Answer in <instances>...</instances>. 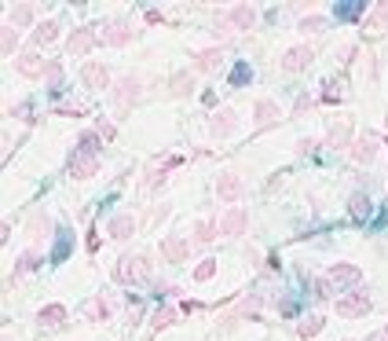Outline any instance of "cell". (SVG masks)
I'll return each instance as SVG.
<instances>
[{
  "label": "cell",
  "instance_id": "1",
  "mask_svg": "<svg viewBox=\"0 0 388 341\" xmlns=\"http://www.w3.org/2000/svg\"><path fill=\"white\" fill-rule=\"evenodd\" d=\"M114 279L125 283V286L147 283L150 279V257H143V253H136V257H121L118 268H114Z\"/></svg>",
  "mask_w": 388,
  "mask_h": 341
},
{
  "label": "cell",
  "instance_id": "2",
  "mask_svg": "<svg viewBox=\"0 0 388 341\" xmlns=\"http://www.w3.org/2000/svg\"><path fill=\"white\" fill-rule=\"evenodd\" d=\"M370 290H352L348 297H341V301H337V315H344V319H359V315H366V312H370Z\"/></svg>",
  "mask_w": 388,
  "mask_h": 341
},
{
  "label": "cell",
  "instance_id": "3",
  "mask_svg": "<svg viewBox=\"0 0 388 341\" xmlns=\"http://www.w3.org/2000/svg\"><path fill=\"white\" fill-rule=\"evenodd\" d=\"M139 96H143V81L136 74H128V77L118 81V89H114V103L118 106H132V103H139Z\"/></svg>",
  "mask_w": 388,
  "mask_h": 341
},
{
  "label": "cell",
  "instance_id": "4",
  "mask_svg": "<svg viewBox=\"0 0 388 341\" xmlns=\"http://www.w3.org/2000/svg\"><path fill=\"white\" fill-rule=\"evenodd\" d=\"M67 165H70V177H77V180H89V177H96V173H99V155L74 151V155L67 158Z\"/></svg>",
  "mask_w": 388,
  "mask_h": 341
},
{
  "label": "cell",
  "instance_id": "5",
  "mask_svg": "<svg viewBox=\"0 0 388 341\" xmlns=\"http://www.w3.org/2000/svg\"><path fill=\"white\" fill-rule=\"evenodd\" d=\"M246 224H249V213H246L242 206H231V209L224 213V220H220V235L239 239L242 231H246Z\"/></svg>",
  "mask_w": 388,
  "mask_h": 341
},
{
  "label": "cell",
  "instance_id": "6",
  "mask_svg": "<svg viewBox=\"0 0 388 341\" xmlns=\"http://www.w3.org/2000/svg\"><path fill=\"white\" fill-rule=\"evenodd\" d=\"M326 279H330L333 286H355V290H359L363 272H359V264H330Z\"/></svg>",
  "mask_w": 388,
  "mask_h": 341
},
{
  "label": "cell",
  "instance_id": "7",
  "mask_svg": "<svg viewBox=\"0 0 388 341\" xmlns=\"http://www.w3.org/2000/svg\"><path fill=\"white\" fill-rule=\"evenodd\" d=\"M312 59H315V52H312L308 45H297V48H290V52L283 55V70H286V74L308 70V67H312Z\"/></svg>",
  "mask_w": 388,
  "mask_h": 341
},
{
  "label": "cell",
  "instance_id": "8",
  "mask_svg": "<svg viewBox=\"0 0 388 341\" xmlns=\"http://www.w3.org/2000/svg\"><path fill=\"white\" fill-rule=\"evenodd\" d=\"M15 70L23 74V77H45L48 74V59H40L37 52H23L15 59Z\"/></svg>",
  "mask_w": 388,
  "mask_h": 341
},
{
  "label": "cell",
  "instance_id": "9",
  "mask_svg": "<svg viewBox=\"0 0 388 341\" xmlns=\"http://www.w3.org/2000/svg\"><path fill=\"white\" fill-rule=\"evenodd\" d=\"M234 129H239V114H234V111H217V114L209 118L212 140H224V136H231Z\"/></svg>",
  "mask_w": 388,
  "mask_h": 341
},
{
  "label": "cell",
  "instance_id": "10",
  "mask_svg": "<svg viewBox=\"0 0 388 341\" xmlns=\"http://www.w3.org/2000/svg\"><path fill=\"white\" fill-rule=\"evenodd\" d=\"M161 253H165V261H169V264H187V257H190V242H187V239H176V235H169V239L161 242Z\"/></svg>",
  "mask_w": 388,
  "mask_h": 341
},
{
  "label": "cell",
  "instance_id": "11",
  "mask_svg": "<svg viewBox=\"0 0 388 341\" xmlns=\"http://www.w3.org/2000/svg\"><path fill=\"white\" fill-rule=\"evenodd\" d=\"M253 118H256V129H268V125H278V121H283V111H278V103L261 99V103L253 106Z\"/></svg>",
  "mask_w": 388,
  "mask_h": 341
},
{
  "label": "cell",
  "instance_id": "12",
  "mask_svg": "<svg viewBox=\"0 0 388 341\" xmlns=\"http://www.w3.org/2000/svg\"><path fill=\"white\" fill-rule=\"evenodd\" d=\"M106 235L125 242V239H132L136 235V220L128 217V213H118V217H110V224H106Z\"/></svg>",
  "mask_w": 388,
  "mask_h": 341
},
{
  "label": "cell",
  "instance_id": "13",
  "mask_svg": "<svg viewBox=\"0 0 388 341\" xmlns=\"http://www.w3.org/2000/svg\"><path fill=\"white\" fill-rule=\"evenodd\" d=\"M81 81L89 84V89H106V84H110V70H106L103 62H84V67H81Z\"/></svg>",
  "mask_w": 388,
  "mask_h": 341
},
{
  "label": "cell",
  "instance_id": "14",
  "mask_svg": "<svg viewBox=\"0 0 388 341\" xmlns=\"http://www.w3.org/2000/svg\"><path fill=\"white\" fill-rule=\"evenodd\" d=\"M217 195H220V202H239V199H242V177L220 173V180H217Z\"/></svg>",
  "mask_w": 388,
  "mask_h": 341
},
{
  "label": "cell",
  "instance_id": "15",
  "mask_svg": "<svg viewBox=\"0 0 388 341\" xmlns=\"http://www.w3.org/2000/svg\"><path fill=\"white\" fill-rule=\"evenodd\" d=\"M227 23H231V30H253L256 8H253V4H234V8L227 11Z\"/></svg>",
  "mask_w": 388,
  "mask_h": 341
},
{
  "label": "cell",
  "instance_id": "16",
  "mask_svg": "<svg viewBox=\"0 0 388 341\" xmlns=\"http://www.w3.org/2000/svg\"><path fill=\"white\" fill-rule=\"evenodd\" d=\"M374 158H377V140H374V136H363V140H355V143H352V162L370 165Z\"/></svg>",
  "mask_w": 388,
  "mask_h": 341
},
{
  "label": "cell",
  "instance_id": "17",
  "mask_svg": "<svg viewBox=\"0 0 388 341\" xmlns=\"http://www.w3.org/2000/svg\"><path fill=\"white\" fill-rule=\"evenodd\" d=\"M136 33L132 30H128V23H110V26H106V33H103V40H106V45H110V48H121V45H128V40H132Z\"/></svg>",
  "mask_w": 388,
  "mask_h": 341
},
{
  "label": "cell",
  "instance_id": "18",
  "mask_svg": "<svg viewBox=\"0 0 388 341\" xmlns=\"http://www.w3.org/2000/svg\"><path fill=\"white\" fill-rule=\"evenodd\" d=\"M220 59H224V52L220 48H198L194 52V70H217L220 67Z\"/></svg>",
  "mask_w": 388,
  "mask_h": 341
},
{
  "label": "cell",
  "instance_id": "19",
  "mask_svg": "<svg viewBox=\"0 0 388 341\" xmlns=\"http://www.w3.org/2000/svg\"><path fill=\"white\" fill-rule=\"evenodd\" d=\"M92 45H96V30H92V26H84V30H77V33L70 37V45H67V48H70L74 55H84V52H92Z\"/></svg>",
  "mask_w": 388,
  "mask_h": 341
},
{
  "label": "cell",
  "instance_id": "20",
  "mask_svg": "<svg viewBox=\"0 0 388 341\" xmlns=\"http://www.w3.org/2000/svg\"><path fill=\"white\" fill-rule=\"evenodd\" d=\"M37 323L40 327H59V323H67V305H45L37 312Z\"/></svg>",
  "mask_w": 388,
  "mask_h": 341
},
{
  "label": "cell",
  "instance_id": "21",
  "mask_svg": "<svg viewBox=\"0 0 388 341\" xmlns=\"http://www.w3.org/2000/svg\"><path fill=\"white\" fill-rule=\"evenodd\" d=\"M55 40H59V23L45 18V23L33 26V45H55Z\"/></svg>",
  "mask_w": 388,
  "mask_h": 341
},
{
  "label": "cell",
  "instance_id": "22",
  "mask_svg": "<svg viewBox=\"0 0 388 341\" xmlns=\"http://www.w3.org/2000/svg\"><path fill=\"white\" fill-rule=\"evenodd\" d=\"M384 26H388V0H381L377 11H374L370 18H366V26H363V30H366V33H381Z\"/></svg>",
  "mask_w": 388,
  "mask_h": 341
},
{
  "label": "cell",
  "instance_id": "23",
  "mask_svg": "<svg viewBox=\"0 0 388 341\" xmlns=\"http://www.w3.org/2000/svg\"><path fill=\"white\" fill-rule=\"evenodd\" d=\"M70 250H74V239H70V228H67V231H59V235H55L52 261H55V264H59V261H67V257H70Z\"/></svg>",
  "mask_w": 388,
  "mask_h": 341
},
{
  "label": "cell",
  "instance_id": "24",
  "mask_svg": "<svg viewBox=\"0 0 388 341\" xmlns=\"http://www.w3.org/2000/svg\"><path fill=\"white\" fill-rule=\"evenodd\" d=\"M348 136H352V125L348 121H337L333 129H326V143L330 147H344V143H348Z\"/></svg>",
  "mask_w": 388,
  "mask_h": 341
},
{
  "label": "cell",
  "instance_id": "25",
  "mask_svg": "<svg viewBox=\"0 0 388 341\" xmlns=\"http://www.w3.org/2000/svg\"><path fill=\"white\" fill-rule=\"evenodd\" d=\"M348 217L352 220H366V217H370V199H366V195H352L348 199Z\"/></svg>",
  "mask_w": 388,
  "mask_h": 341
},
{
  "label": "cell",
  "instance_id": "26",
  "mask_svg": "<svg viewBox=\"0 0 388 341\" xmlns=\"http://www.w3.org/2000/svg\"><path fill=\"white\" fill-rule=\"evenodd\" d=\"M176 165H183V155H169V158H165V165H161V169H154V173L147 177V184H154V187H158V184H165L169 169H176Z\"/></svg>",
  "mask_w": 388,
  "mask_h": 341
},
{
  "label": "cell",
  "instance_id": "27",
  "mask_svg": "<svg viewBox=\"0 0 388 341\" xmlns=\"http://www.w3.org/2000/svg\"><path fill=\"white\" fill-rule=\"evenodd\" d=\"M99 143H103V136L89 129V133H81V136H77V151H84V155H99Z\"/></svg>",
  "mask_w": 388,
  "mask_h": 341
},
{
  "label": "cell",
  "instance_id": "28",
  "mask_svg": "<svg viewBox=\"0 0 388 341\" xmlns=\"http://www.w3.org/2000/svg\"><path fill=\"white\" fill-rule=\"evenodd\" d=\"M33 268H40V253H37V250H26L23 257H18V264H15V275H26V272H33Z\"/></svg>",
  "mask_w": 388,
  "mask_h": 341
},
{
  "label": "cell",
  "instance_id": "29",
  "mask_svg": "<svg viewBox=\"0 0 388 341\" xmlns=\"http://www.w3.org/2000/svg\"><path fill=\"white\" fill-rule=\"evenodd\" d=\"M212 235H217V224H209V220H198V224H194V242L209 246V242H212Z\"/></svg>",
  "mask_w": 388,
  "mask_h": 341
},
{
  "label": "cell",
  "instance_id": "30",
  "mask_svg": "<svg viewBox=\"0 0 388 341\" xmlns=\"http://www.w3.org/2000/svg\"><path fill=\"white\" fill-rule=\"evenodd\" d=\"M322 327H326V319H322V315H308L304 323H300V330H297V334H300V337H315Z\"/></svg>",
  "mask_w": 388,
  "mask_h": 341
},
{
  "label": "cell",
  "instance_id": "31",
  "mask_svg": "<svg viewBox=\"0 0 388 341\" xmlns=\"http://www.w3.org/2000/svg\"><path fill=\"white\" fill-rule=\"evenodd\" d=\"M172 319H176V308H158L154 319H150V327H154V334H158V330L172 327Z\"/></svg>",
  "mask_w": 388,
  "mask_h": 341
},
{
  "label": "cell",
  "instance_id": "32",
  "mask_svg": "<svg viewBox=\"0 0 388 341\" xmlns=\"http://www.w3.org/2000/svg\"><path fill=\"white\" fill-rule=\"evenodd\" d=\"M0 52H4V55H15V52H18V33H15V26H4V37H0Z\"/></svg>",
  "mask_w": 388,
  "mask_h": 341
},
{
  "label": "cell",
  "instance_id": "33",
  "mask_svg": "<svg viewBox=\"0 0 388 341\" xmlns=\"http://www.w3.org/2000/svg\"><path fill=\"white\" fill-rule=\"evenodd\" d=\"M212 275H217V261L209 257V261H202L198 268H194V283H209Z\"/></svg>",
  "mask_w": 388,
  "mask_h": 341
},
{
  "label": "cell",
  "instance_id": "34",
  "mask_svg": "<svg viewBox=\"0 0 388 341\" xmlns=\"http://www.w3.org/2000/svg\"><path fill=\"white\" fill-rule=\"evenodd\" d=\"M30 23H33V8L30 4H18L11 11V26H30Z\"/></svg>",
  "mask_w": 388,
  "mask_h": 341
},
{
  "label": "cell",
  "instance_id": "35",
  "mask_svg": "<svg viewBox=\"0 0 388 341\" xmlns=\"http://www.w3.org/2000/svg\"><path fill=\"white\" fill-rule=\"evenodd\" d=\"M333 15H337V18H359V15H363V0H352V4H337Z\"/></svg>",
  "mask_w": 388,
  "mask_h": 341
},
{
  "label": "cell",
  "instance_id": "36",
  "mask_svg": "<svg viewBox=\"0 0 388 341\" xmlns=\"http://www.w3.org/2000/svg\"><path fill=\"white\" fill-rule=\"evenodd\" d=\"M249 81H253V70L246 67V62H239V67L231 70V84H234V89H242V84H249Z\"/></svg>",
  "mask_w": 388,
  "mask_h": 341
},
{
  "label": "cell",
  "instance_id": "37",
  "mask_svg": "<svg viewBox=\"0 0 388 341\" xmlns=\"http://www.w3.org/2000/svg\"><path fill=\"white\" fill-rule=\"evenodd\" d=\"M300 30H304V33H322V30H326V18H322V15H308V18H300Z\"/></svg>",
  "mask_w": 388,
  "mask_h": 341
},
{
  "label": "cell",
  "instance_id": "38",
  "mask_svg": "<svg viewBox=\"0 0 388 341\" xmlns=\"http://www.w3.org/2000/svg\"><path fill=\"white\" fill-rule=\"evenodd\" d=\"M190 84H194L190 74H176V77H172V96H187V92H190Z\"/></svg>",
  "mask_w": 388,
  "mask_h": 341
},
{
  "label": "cell",
  "instance_id": "39",
  "mask_svg": "<svg viewBox=\"0 0 388 341\" xmlns=\"http://www.w3.org/2000/svg\"><path fill=\"white\" fill-rule=\"evenodd\" d=\"M322 89H326V92H322V103H341L344 99V92H341V81H326V84H322Z\"/></svg>",
  "mask_w": 388,
  "mask_h": 341
},
{
  "label": "cell",
  "instance_id": "40",
  "mask_svg": "<svg viewBox=\"0 0 388 341\" xmlns=\"http://www.w3.org/2000/svg\"><path fill=\"white\" fill-rule=\"evenodd\" d=\"M333 294H337V286H333L330 279H319V283H315V297H322V301H330Z\"/></svg>",
  "mask_w": 388,
  "mask_h": 341
},
{
  "label": "cell",
  "instance_id": "41",
  "mask_svg": "<svg viewBox=\"0 0 388 341\" xmlns=\"http://www.w3.org/2000/svg\"><path fill=\"white\" fill-rule=\"evenodd\" d=\"M84 312H89V319H106V315H110L106 301H89V308H84Z\"/></svg>",
  "mask_w": 388,
  "mask_h": 341
},
{
  "label": "cell",
  "instance_id": "42",
  "mask_svg": "<svg viewBox=\"0 0 388 341\" xmlns=\"http://www.w3.org/2000/svg\"><path fill=\"white\" fill-rule=\"evenodd\" d=\"M48 84H52V89H59V81H62V62H48Z\"/></svg>",
  "mask_w": 388,
  "mask_h": 341
},
{
  "label": "cell",
  "instance_id": "43",
  "mask_svg": "<svg viewBox=\"0 0 388 341\" xmlns=\"http://www.w3.org/2000/svg\"><path fill=\"white\" fill-rule=\"evenodd\" d=\"M84 246H89V253H99L103 239H99V231H96V224H92V231H89V239H84Z\"/></svg>",
  "mask_w": 388,
  "mask_h": 341
},
{
  "label": "cell",
  "instance_id": "44",
  "mask_svg": "<svg viewBox=\"0 0 388 341\" xmlns=\"http://www.w3.org/2000/svg\"><path fill=\"white\" fill-rule=\"evenodd\" d=\"M212 33H217L220 40H227V37H231V23L224 18V23H217V26H212Z\"/></svg>",
  "mask_w": 388,
  "mask_h": 341
},
{
  "label": "cell",
  "instance_id": "45",
  "mask_svg": "<svg viewBox=\"0 0 388 341\" xmlns=\"http://www.w3.org/2000/svg\"><path fill=\"white\" fill-rule=\"evenodd\" d=\"M297 147H300V155H315V147H319V143H315V140H300Z\"/></svg>",
  "mask_w": 388,
  "mask_h": 341
},
{
  "label": "cell",
  "instance_id": "46",
  "mask_svg": "<svg viewBox=\"0 0 388 341\" xmlns=\"http://www.w3.org/2000/svg\"><path fill=\"white\" fill-rule=\"evenodd\" d=\"M99 136L103 140H114V125H99Z\"/></svg>",
  "mask_w": 388,
  "mask_h": 341
},
{
  "label": "cell",
  "instance_id": "47",
  "mask_svg": "<svg viewBox=\"0 0 388 341\" xmlns=\"http://www.w3.org/2000/svg\"><path fill=\"white\" fill-rule=\"evenodd\" d=\"M370 341H388V327H384V330H381V334H374V337H370Z\"/></svg>",
  "mask_w": 388,
  "mask_h": 341
}]
</instances>
